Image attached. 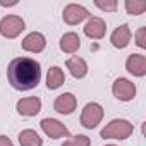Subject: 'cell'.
Returning a JSON list of instances; mask_svg holds the SVG:
<instances>
[{"mask_svg": "<svg viewBox=\"0 0 146 146\" xmlns=\"http://www.w3.org/2000/svg\"><path fill=\"white\" fill-rule=\"evenodd\" d=\"M7 78H9V83L12 84L14 90H19V91L31 90V88L38 86V83L41 79L40 64L29 57L14 58L9 64Z\"/></svg>", "mask_w": 146, "mask_h": 146, "instance_id": "6da1fadb", "label": "cell"}, {"mask_svg": "<svg viewBox=\"0 0 146 146\" xmlns=\"http://www.w3.org/2000/svg\"><path fill=\"white\" fill-rule=\"evenodd\" d=\"M131 134H132V124L124 119L112 120L102 131V137H105V139H125Z\"/></svg>", "mask_w": 146, "mask_h": 146, "instance_id": "7a4b0ae2", "label": "cell"}, {"mask_svg": "<svg viewBox=\"0 0 146 146\" xmlns=\"http://www.w3.org/2000/svg\"><path fill=\"white\" fill-rule=\"evenodd\" d=\"M24 21L19 16H5L0 21V35L5 38H16L24 29Z\"/></svg>", "mask_w": 146, "mask_h": 146, "instance_id": "3957f363", "label": "cell"}, {"mask_svg": "<svg viewBox=\"0 0 146 146\" xmlns=\"http://www.w3.org/2000/svg\"><path fill=\"white\" fill-rule=\"evenodd\" d=\"M102 117H103L102 105H98V103H88L84 107L83 113H81V124L86 129H93V127H96L100 124Z\"/></svg>", "mask_w": 146, "mask_h": 146, "instance_id": "277c9868", "label": "cell"}, {"mask_svg": "<svg viewBox=\"0 0 146 146\" xmlns=\"http://www.w3.org/2000/svg\"><path fill=\"white\" fill-rule=\"evenodd\" d=\"M112 93L117 100L120 102H129L134 98L136 95V86L129 81V79H124V78H119L115 79L113 86H112Z\"/></svg>", "mask_w": 146, "mask_h": 146, "instance_id": "5b68a950", "label": "cell"}, {"mask_svg": "<svg viewBox=\"0 0 146 146\" xmlns=\"http://www.w3.org/2000/svg\"><path fill=\"white\" fill-rule=\"evenodd\" d=\"M88 11L83 7V5H78V4H69L65 9H64V21L67 24H79L81 21H84L88 17Z\"/></svg>", "mask_w": 146, "mask_h": 146, "instance_id": "8992f818", "label": "cell"}, {"mask_svg": "<svg viewBox=\"0 0 146 146\" xmlns=\"http://www.w3.org/2000/svg\"><path fill=\"white\" fill-rule=\"evenodd\" d=\"M41 129H43V132H45L46 136H50L52 139L69 136L67 127H65L62 122L55 120V119H43V120H41Z\"/></svg>", "mask_w": 146, "mask_h": 146, "instance_id": "52a82bcc", "label": "cell"}, {"mask_svg": "<svg viewBox=\"0 0 146 146\" xmlns=\"http://www.w3.org/2000/svg\"><path fill=\"white\" fill-rule=\"evenodd\" d=\"M105 33H107V24H105V21L100 19V17H91V19L88 21V24L84 26V35H86L88 38L100 40V38L105 36Z\"/></svg>", "mask_w": 146, "mask_h": 146, "instance_id": "ba28073f", "label": "cell"}, {"mask_svg": "<svg viewBox=\"0 0 146 146\" xmlns=\"http://www.w3.org/2000/svg\"><path fill=\"white\" fill-rule=\"evenodd\" d=\"M41 110V100L36 96H29V98H23L17 102V112L21 115H36Z\"/></svg>", "mask_w": 146, "mask_h": 146, "instance_id": "9c48e42d", "label": "cell"}, {"mask_svg": "<svg viewBox=\"0 0 146 146\" xmlns=\"http://www.w3.org/2000/svg\"><path fill=\"white\" fill-rule=\"evenodd\" d=\"M23 48L26 52H31V53H38L45 48L46 41H45V36L41 33H29L24 40H23Z\"/></svg>", "mask_w": 146, "mask_h": 146, "instance_id": "30bf717a", "label": "cell"}, {"mask_svg": "<svg viewBox=\"0 0 146 146\" xmlns=\"http://www.w3.org/2000/svg\"><path fill=\"white\" fill-rule=\"evenodd\" d=\"M76 96L72 95V93H64L60 96H57L55 103H53V108L58 112V113H70V112H74L76 110Z\"/></svg>", "mask_w": 146, "mask_h": 146, "instance_id": "8fae6325", "label": "cell"}, {"mask_svg": "<svg viewBox=\"0 0 146 146\" xmlns=\"http://www.w3.org/2000/svg\"><path fill=\"white\" fill-rule=\"evenodd\" d=\"M125 69L134 76H144L146 74V57L139 55V53H132L127 62H125Z\"/></svg>", "mask_w": 146, "mask_h": 146, "instance_id": "7c38bea8", "label": "cell"}, {"mask_svg": "<svg viewBox=\"0 0 146 146\" xmlns=\"http://www.w3.org/2000/svg\"><path fill=\"white\" fill-rule=\"evenodd\" d=\"M131 41V29L127 24L119 26L113 33H112V45L115 48H125Z\"/></svg>", "mask_w": 146, "mask_h": 146, "instance_id": "4fadbf2b", "label": "cell"}, {"mask_svg": "<svg viewBox=\"0 0 146 146\" xmlns=\"http://www.w3.org/2000/svg\"><path fill=\"white\" fill-rule=\"evenodd\" d=\"M67 69L70 70V74L74 76V78H84L86 76V72H88V65H86V62L81 58V57H72V58H69L67 60Z\"/></svg>", "mask_w": 146, "mask_h": 146, "instance_id": "5bb4252c", "label": "cell"}, {"mask_svg": "<svg viewBox=\"0 0 146 146\" xmlns=\"http://www.w3.org/2000/svg\"><path fill=\"white\" fill-rule=\"evenodd\" d=\"M81 46V40L76 33H65L60 40V48L67 53H74Z\"/></svg>", "mask_w": 146, "mask_h": 146, "instance_id": "9a60e30c", "label": "cell"}, {"mask_svg": "<svg viewBox=\"0 0 146 146\" xmlns=\"http://www.w3.org/2000/svg\"><path fill=\"white\" fill-rule=\"evenodd\" d=\"M65 81L64 70L60 67H52L46 74V86L48 90H57L58 86H62V83Z\"/></svg>", "mask_w": 146, "mask_h": 146, "instance_id": "2e32d148", "label": "cell"}, {"mask_svg": "<svg viewBox=\"0 0 146 146\" xmlns=\"http://www.w3.org/2000/svg\"><path fill=\"white\" fill-rule=\"evenodd\" d=\"M19 143H21V146H41V144H43L41 137H40L38 132L33 131V129L23 131V132L19 134Z\"/></svg>", "mask_w": 146, "mask_h": 146, "instance_id": "e0dca14e", "label": "cell"}, {"mask_svg": "<svg viewBox=\"0 0 146 146\" xmlns=\"http://www.w3.org/2000/svg\"><path fill=\"white\" fill-rule=\"evenodd\" d=\"M125 11H127V14H134V16H137V14H143L144 11H146V2H141V0H127L125 2Z\"/></svg>", "mask_w": 146, "mask_h": 146, "instance_id": "ac0fdd59", "label": "cell"}, {"mask_svg": "<svg viewBox=\"0 0 146 146\" xmlns=\"http://www.w3.org/2000/svg\"><path fill=\"white\" fill-rule=\"evenodd\" d=\"M90 144H91V141H90L88 136L78 134V136H74V137H70L69 141H65L62 146H90Z\"/></svg>", "mask_w": 146, "mask_h": 146, "instance_id": "d6986e66", "label": "cell"}, {"mask_svg": "<svg viewBox=\"0 0 146 146\" xmlns=\"http://www.w3.org/2000/svg\"><path fill=\"white\" fill-rule=\"evenodd\" d=\"M95 5L98 9H102V11H110V12H113L117 9V2H115V0H112V2H100V0H96Z\"/></svg>", "mask_w": 146, "mask_h": 146, "instance_id": "ffe728a7", "label": "cell"}, {"mask_svg": "<svg viewBox=\"0 0 146 146\" xmlns=\"http://www.w3.org/2000/svg\"><path fill=\"white\" fill-rule=\"evenodd\" d=\"M136 45L144 48L146 46V28H139L136 33Z\"/></svg>", "mask_w": 146, "mask_h": 146, "instance_id": "44dd1931", "label": "cell"}, {"mask_svg": "<svg viewBox=\"0 0 146 146\" xmlns=\"http://www.w3.org/2000/svg\"><path fill=\"white\" fill-rule=\"evenodd\" d=\"M0 146H14V144L7 136H0Z\"/></svg>", "mask_w": 146, "mask_h": 146, "instance_id": "7402d4cb", "label": "cell"}, {"mask_svg": "<svg viewBox=\"0 0 146 146\" xmlns=\"http://www.w3.org/2000/svg\"><path fill=\"white\" fill-rule=\"evenodd\" d=\"M107 146H115V144H107Z\"/></svg>", "mask_w": 146, "mask_h": 146, "instance_id": "603a6c76", "label": "cell"}]
</instances>
